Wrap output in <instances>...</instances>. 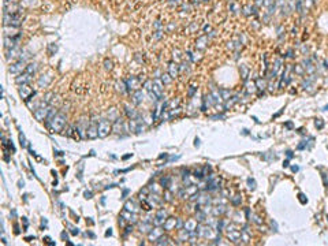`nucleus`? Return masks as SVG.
Instances as JSON below:
<instances>
[{
    "mask_svg": "<svg viewBox=\"0 0 328 246\" xmlns=\"http://www.w3.org/2000/svg\"><path fill=\"white\" fill-rule=\"evenodd\" d=\"M67 123V118L63 114H56L53 116V119L49 123H47V127L49 129L51 133H60L64 129V126Z\"/></svg>",
    "mask_w": 328,
    "mask_h": 246,
    "instance_id": "nucleus-1",
    "label": "nucleus"
},
{
    "mask_svg": "<svg viewBox=\"0 0 328 246\" xmlns=\"http://www.w3.org/2000/svg\"><path fill=\"white\" fill-rule=\"evenodd\" d=\"M97 129H99V137L100 138H105V137L109 134V131H112V125H111V122L109 121L103 119V121L99 122Z\"/></svg>",
    "mask_w": 328,
    "mask_h": 246,
    "instance_id": "nucleus-2",
    "label": "nucleus"
},
{
    "mask_svg": "<svg viewBox=\"0 0 328 246\" xmlns=\"http://www.w3.org/2000/svg\"><path fill=\"white\" fill-rule=\"evenodd\" d=\"M49 111H51V108H49L48 105L40 107V108H37V110L34 111V118H36L38 122H44L45 119H47L48 114H49Z\"/></svg>",
    "mask_w": 328,
    "mask_h": 246,
    "instance_id": "nucleus-3",
    "label": "nucleus"
},
{
    "mask_svg": "<svg viewBox=\"0 0 328 246\" xmlns=\"http://www.w3.org/2000/svg\"><path fill=\"white\" fill-rule=\"evenodd\" d=\"M166 220H167V212L166 209H159L156 212V215H155V219H153V223L156 226H163L164 223H166Z\"/></svg>",
    "mask_w": 328,
    "mask_h": 246,
    "instance_id": "nucleus-4",
    "label": "nucleus"
},
{
    "mask_svg": "<svg viewBox=\"0 0 328 246\" xmlns=\"http://www.w3.org/2000/svg\"><path fill=\"white\" fill-rule=\"evenodd\" d=\"M125 84H126L127 90H137V89H140V79L136 78V77H130L129 79H126Z\"/></svg>",
    "mask_w": 328,
    "mask_h": 246,
    "instance_id": "nucleus-5",
    "label": "nucleus"
},
{
    "mask_svg": "<svg viewBox=\"0 0 328 246\" xmlns=\"http://www.w3.org/2000/svg\"><path fill=\"white\" fill-rule=\"evenodd\" d=\"M152 90H153V93L156 94L157 99H160V97L163 96V82L160 81V79H155V81H153Z\"/></svg>",
    "mask_w": 328,
    "mask_h": 246,
    "instance_id": "nucleus-6",
    "label": "nucleus"
},
{
    "mask_svg": "<svg viewBox=\"0 0 328 246\" xmlns=\"http://www.w3.org/2000/svg\"><path fill=\"white\" fill-rule=\"evenodd\" d=\"M97 137H99V129H97V126L94 125V123H92V125L86 129V138H89V140H94V138H97Z\"/></svg>",
    "mask_w": 328,
    "mask_h": 246,
    "instance_id": "nucleus-7",
    "label": "nucleus"
},
{
    "mask_svg": "<svg viewBox=\"0 0 328 246\" xmlns=\"http://www.w3.org/2000/svg\"><path fill=\"white\" fill-rule=\"evenodd\" d=\"M163 231H164V230H162L160 227H157V228H152V231L148 234V235H149V239H151L152 242H153V241L156 242L157 239L163 235Z\"/></svg>",
    "mask_w": 328,
    "mask_h": 246,
    "instance_id": "nucleus-8",
    "label": "nucleus"
},
{
    "mask_svg": "<svg viewBox=\"0 0 328 246\" xmlns=\"http://www.w3.org/2000/svg\"><path fill=\"white\" fill-rule=\"evenodd\" d=\"M30 79H31V75L29 73H23V74L21 73V75H19V77H16L15 81H16V84H19V85H21V84L22 85H27L29 82H30Z\"/></svg>",
    "mask_w": 328,
    "mask_h": 246,
    "instance_id": "nucleus-9",
    "label": "nucleus"
},
{
    "mask_svg": "<svg viewBox=\"0 0 328 246\" xmlns=\"http://www.w3.org/2000/svg\"><path fill=\"white\" fill-rule=\"evenodd\" d=\"M31 93H33V90H31L27 85H22L21 88H19V94L22 96V99L27 100L31 96Z\"/></svg>",
    "mask_w": 328,
    "mask_h": 246,
    "instance_id": "nucleus-10",
    "label": "nucleus"
},
{
    "mask_svg": "<svg viewBox=\"0 0 328 246\" xmlns=\"http://www.w3.org/2000/svg\"><path fill=\"white\" fill-rule=\"evenodd\" d=\"M163 227H164V230L166 231L174 230V228L177 227V219H175V217H168V219L166 220V223L163 224Z\"/></svg>",
    "mask_w": 328,
    "mask_h": 246,
    "instance_id": "nucleus-11",
    "label": "nucleus"
},
{
    "mask_svg": "<svg viewBox=\"0 0 328 246\" xmlns=\"http://www.w3.org/2000/svg\"><path fill=\"white\" fill-rule=\"evenodd\" d=\"M142 100H144V92L141 89L134 90V93H133V103L134 104H140V103H142Z\"/></svg>",
    "mask_w": 328,
    "mask_h": 246,
    "instance_id": "nucleus-12",
    "label": "nucleus"
},
{
    "mask_svg": "<svg viewBox=\"0 0 328 246\" xmlns=\"http://www.w3.org/2000/svg\"><path fill=\"white\" fill-rule=\"evenodd\" d=\"M140 231L142 232V234H149L152 231V224L149 223V220H145V221H142L140 224Z\"/></svg>",
    "mask_w": 328,
    "mask_h": 246,
    "instance_id": "nucleus-13",
    "label": "nucleus"
},
{
    "mask_svg": "<svg viewBox=\"0 0 328 246\" xmlns=\"http://www.w3.org/2000/svg\"><path fill=\"white\" fill-rule=\"evenodd\" d=\"M25 63L23 62H18V63H15V64H12L10 67V73H12V74H18V73H22V70L25 68V66H23Z\"/></svg>",
    "mask_w": 328,
    "mask_h": 246,
    "instance_id": "nucleus-14",
    "label": "nucleus"
},
{
    "mask_svg": "<svg viewBox=\"0 0 328 246\" xmlns=\"http://www.w3.org/2000/svg\"><path fill=\"white\" fill-rule=\"evenodd\" d=\"M196 228H197V221L194 219H190L185 223V230H188L189 232H193Z\"/></svg>",
    "mask_w": 328,
    "mask_h": 246,
    "instance_id": "nucleus-15",
    "label": "nucleus"
},
{
    "mask_svg": "<svg viewBox=\"0 0 328 246\" xmlns=\"http://www.w3.org/2000/svg\"><path fill=\"white\" fill-rule=\"evenodd\" d=\"M122 127H123V119H122V118H116L114 126H112V131H114V133H120Z\"/></svg>",
    "mask_w": 328,
    "mask_h": 246,
    "instance_id": "nucleus-16",
    "label": "nucleus"
},
{
    "mask_svg": "<svg viewBox=\"0 0 328 246\" xmlns=\"http://www.w3.org/2000/svg\"><path fill=\"white\" fill-rule=\"evenodd\" d=\"M125 209L126 211H129V212H133V213H136L137 211H138V206L136 205V202L134 201H126V204H125Z\"/></svg>",
    "mask_w": 328,
    "mask_h": 246,
    "instance_id": "nucleus-17",
    "label": "nucleus"
},
{
    "mask_svg": "<svg viewBox=\"0 0 328 246\" xmlns=\"http://www.w3.org/2000/svg\"><path fill=\"white\" fill-rule=\"evenodd\" d=\"M126 114H127V118L129 119H136L137 116V112L134 108H130L129 105H126Z\"/></svg>",
    "mask_w": 328,
    "mask_h": 246,
    "instance_id": "nucleus-18",
    "label": "nucleus"
},
{
    "mask_svg": "<svg viewBox=\"0 0 328 246\" xmlns=\"http://www.w3.org/2000/svg\"><path fill=\"white\" fill-rule=\"evenodd\" d=\"M141 208L144 211H146V212H149V211L153 208V205L151 204V201H148V200H142V204H141Z\"/></svg>",
    "mask_w": 328,
    "mask_h": 246,
    "instance_id": "nucleus-19",
    "label": "nucleus"
},
{
    "mask_svg": "<svg viewBox=\"0 0 328 246\" xmlns=\"http://www.w3.org/2000/svg\"><path fill=\"white\" fill-rule=\"evenodd\" d=\"M168 241H170V239H168V236H163L162 235L156 242H155V243H156V245H168V243H170Z\"/></svg>",
    "mask_w": 328,
    "mask_h": 246,
    "instance_id": "nucleus-20",
    "label": "nucleus"
},
{
    "mask_svg": "<svg viewBox=\"0 0 328 246\" xmlns=\"http://www.w3.org/2000/svg\"><path fill=\"white\" fill-rule=\"evenodd\" d=\"M170 75H171V78H175V77L178 75L177 66H175L174 63H171V64H170Z\"/></svg>",
    "mask_w": 328,
    "mask_h": 246,
    "instance_id": "nucleus-21",
    "label": "nucleus"
},
{
    "mask_svg": "<svg viewBox=\"0 0 328 246\" xmlns=\"http://www.w3.org/2000/svg\"><path fill=\"white\" fill-rule=\"evenodd\" d=\"M170 181H171V179L168 178V176H166V178H162L160 183H162V186L164 189H168V187H170Z\"/></svg>",
    "mask_w": 328,
    "mask_h": 246,
    "instance_id": "nucleus-22",
    "label": "nucleus"
},
{
    "mask_svg": "<svg viewBox=\"0 0 328 246\" xmlns=\"http://www.w3.org/2000/svg\"><path fill=\"white\" fill-rule=\"evenodd\" d=\"M36 68H37L36 64H34V63H31V64H29V66L26 67V73H29L30 75H33V74L36 73Z\"/></svg>",
    "mask_w": 328,
    "mask_h": 246,
    "instance_id": "nucleus-23",
    "label": "nucleus"
},
{
    "mask_svg": "<svg viewBox=\"0 0 328 246\" xmlns=\"http://www.w3.org/2000/svg\"><path fill=\"white\" fill-rule=\"evenodd\" d=\"M19 141H21V147L22 148H25L27 145V144H26V138H25V136H23V133L19 134Z\"/></svg>",
    "mask_w": 328,
    "mask_h": 246,
    "instance_id": "nucleus-24",
    "label": "nucleus"
},
{
    "mask_svg": "<svg viewBox=\"0 0 328 246\" xmlns=\"http://www.w3.org/2000/svg\"><path fill=\"white\" fill-rule=\"evenodd\" d=\"M162 81H163V84H170L171 82V75H168V74H163V77H162Z\"/></svg>",
    "mask_w": 328,
    "mask_h": 246,
    "instance_id": "nucleus-25",
    "label": "nucleus"
},
{
    "mask_svg": "<svg viewBox=\"0 0 328 246\" xmlns=\"http://www.w3.org/2000/svg\"><path fill=\"white\" fill-rule=\"evenodd\" d=\"M220 93L223 94V99H224V100H227V99H228V96H230V90H224V89H222V90H220Z\"/></svg>",
    "mask_w": 328,
    "mask_h": 246,
    "instance_id": "nucleus-26",
    "label": "nucleus"
},
{
    "mask_svg": "<svg viewBox=\"0 0 328 246\" xmlns=\"http://www.w3.org/2000/svg\"><path fill=\"white\" fill-rule=\"evenodd\" d=\"M248 183H249V187L252 189V190H253V189L256 187V186H254L256 183H254V181H253V179H250V178H249V179H248Z\"/></svg>",
    "mask_w": 328,
    "mask_h": 246,
    "instance_id": "nucleus-27",
    "label": "nucleus"
},
{
    "mask_svg": "<svg viewBox=\"0 0 328 246\" xmlns=\"http://www.w3.org/2000/svg\"><path fill=\"white\" fill-rule=\"evenodd\" d=\"M68 227H70V228H71V234H73V235H77V234H78V232H79V231H78V228H74V227H71V226H68Z\"/></svg>",
    "mask_w": 328,
    "mask_h": 246,
    "instance_id": "nucleus-28",
    "label": "nucleus"
},
{
    "mask_svg": "<svg viewBox=\"0 0 328 246\" xmlns=\"http://www.w3.org/2000/svg\"><path fill=\"white\" fill-rule=\"evenodd\" d=\"M105 68H107V70H111V68H112V63L108 62V60H105Z\"/></svg>",
    "mask_w": 328,
    "mask_h": 246,
    "instance_id": "nucleus-29",
    "label": "nucleus"
},
{
    "mask_svg": "<svg viewBox=\"0 0 328 246\" xmlns=\"http://www.w3.org/2000/svg\"><path fill=\"white\" fill-rule=\"evenodd\" d=\"M298 197H299V201H301L302 204H305V202H306V201H308V200H305V198H303V197H305V196H303V194H298Z\"/></svg>",
    "mask_w": 328,
    "mask_h": 246,
    "instance_id": "nucleus-30",
    "label": "nucleus"
},
{
    "mask_svg": "<svg viewBox=\"0 0 328 246\" xmlns=\"http://www.w3.org/2000/svg\"><path fill=\"white\" fill-rule=\"evenodd\" d=\"M133 231V226H126V234H129Z\"/></svg>",
    "mask_w": 328,
    "mask_h": 246,
    "instance_id": "nucleus-31",
    "label": "nucleus"
},
{
    "mask_svg": "<svg viewBox=\"0 0 328 246\" xmlns=\"http://www.w3.org/2000/svg\"><path fill=\"white\" fill-rule=\"evenodd\" d=\"M85 198H92V191H85Z\"/></svg>",
    "mask_w": 328,
    "mask_h": 246,
    "instance_id": "nucleus-32",
    "label": "nucleus"
},
{
    "mask_svg": "<svg viewBox=\"0 0 328 246\" xmlns=\"http://www.w3.org/2000/svg\"><path fill=\"white\" fill-rule=\"evenodd\" d=\"M166 200L167 201H171V197H170V193H168V191H166Z\"/></svg>",
    "mask_w": 328,
    "mask_h": 246,
    "instance_id": "nucleus-33",
    "label": "nucleus"
},
{
    "mask_svg": "<svg viewBox=\"0 0 328 246\" xmlns=\"http://www.w3.org/2000/svg\"><path fill=\"white\" fill-rule=\"evenodd\" d=\"M198 220H200V221H203V220H204V213H198Z\"/></svg>",
    "mask_w": 328,
    "mask_h": 246,
    "instance_id": "nucleus-34",
    "label": "nucleus"
},
{
    "mask_svg": "<svg viewBox=\"0 0 328 246\" xmlns=\"http://www.w3.org/2000/svg\"><path fill=\"white\" fill-rule=\"evenodd\" d=\"M127 194H129V190H127V189H126L125 191H123V196H122V198H125V197H126V196H127Z\"/></svg>",
    "mask_w": 328,
    "mask_h": 246,
    "instance_id": "nucleus-35",
    "label": "nucleus"
},
{
    "mask_svg": "<svg viewBox=\"0 0 328 246\" xmlns=\"http://www.w3.org/2000/svg\"><path fill=\"white\" fill-rule=\"evenodd\" d=\"M182 227V221L181 220H178V224H177V228H181Z\"/></svg>",
    "mask_w": 328,
    "mask_h": 246,
    "instance_id": "nucleus-36",
    "label": "nucleus"
},
{
    "mask_svg": "<svg viewBox=\"0 0 328 246\" xmlns=\"http://www.w3.org/2000/svg\"><path fill=\"white\" fill-rule=\"evenodd\" d=\"M291 170L294 171V172H297V171H298V167H297V166H294V167H291Z\"/></svg>",
    "mask_w": 328,
    "mask_h": 246,
    "instance_id": "nucleus-37",
    "label": "nucleus"
},
{
    "mask_svg": "<svg viewBox=\"0 0 328 246\" xmlns=\"http://www.w3.org/2000/svg\"><path fill=\"white\" fill-rule=\"evenodd\" d=\"M287 156H288V157H293V152H291V151H287Z\"/></svg>",
    "mask_w": 328,
    "mask_h": 246,
    "instance_id": "nucleus-38",
    "label": "nucleus"
},
{
    "mask_svg": "<svg viewBox=\"0 0 328 246\" xmlns=\"http://www.w3.org/2000/svg\"><path fill=\"white\" fill-rule=\"evenodd\" d=\"M111 234H112V231H111V228H109V230L107 231V232H105V235L108 236V235H111Z\"/></svg>",
    "mask_w": 328,
    "mask_h": 246,
    "instance_id": "nucleus-39",
    "label": "nucleus"
},
{
    "mask_svg": "<svg viewBox=\"0 0 328 246\" xmlns=\"http://www.w3.org/2000/svg\"><path fill=\"white\" fill-rule=\"evenodd\" d=\"M198 145H200V140H198V138H196V147H198Z\"/></svg>",
    "mask_w": 328,
    "mask_h": 246,
    "instance_id": "nucleus-40",
    "label": "nucleus"
},
{
    "mask_svg": "<svg viewBox=\"0 0 328 246\" xmlns=\"http://www.w3.org/2000/svg\"><path fill=\"white\" fill-rule=\"evenodd\" d=\"M287 166H288V160H286V162H284V164H283V167H287Z\"/></svg>",
    "mask_w": 328,
    "mask_h": 246,
    "instance_id": "nucleus-41",
    "label": "nucleus"
},
{
    "mask_svg": "<svg viewBox=\"0 0 328 246\" xmlns=\"http://www.w3.org/2000/svg\"><path fill=\"white\" fill-rule=\"evenodd\" d=\"M327 110H328V105L327 107H324V111H327Z\"/></svg>",
    "mask_w": 328,
    "mask_h": 246,
    "instance_id": "nucleus-42",
    "label": "nucleus"
}]
</instances>
